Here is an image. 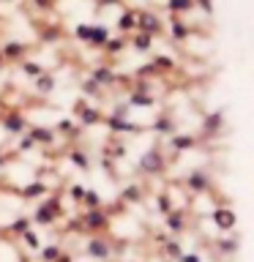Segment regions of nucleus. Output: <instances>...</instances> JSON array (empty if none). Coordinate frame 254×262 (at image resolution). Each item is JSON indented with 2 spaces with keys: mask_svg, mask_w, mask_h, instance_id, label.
<instances>
[{
  "mask_svg": "<svg viewBox=\"0 0 254 262\" xmlns=\"http://www.w3.org/2000/svg\"><path fill=\"white\" fill-rule=\"evenodd\" d=\"M82 227H85L88 232H107V229H110V213L104 208L85 210L82 213Z\"/></svg>",
  "mask_w": 254,
  "mask_h": 262,
  "instance_id": "3",
  "label": "nucleus"
},
{
  "mask_svg": "<svg viewBox=\"0 0 254 262\" xmlns=\"http://www.w3.org/2000/svg\"><path fill=\"white\" fill-rule=\"evenodd\" d=\"M47 191H49L47 183H41V180H33V183L16 188V196H22V200H41V196H44Z\"/></svg>",
  "mask_w": 254,
  "mask_h": 262,
  "instance_id": "12",
  "label": "nucleus"
},
{
  "mask_svg": "<svg viewBox=\"0 0 254 262\" xmlns=\"http://www.w3.org/2000/svg\"><path fill=\"white\" fill-rule=\"evenodd\" d=\"M104 123L115 131V134H142V128H139L137 123H131L129 118H115V115H110V118H104Z\"/></svg>",
  "mask_w": 254,
  "mask_h": 262,
  "instance_id": "9",
  "label": "nucleus"
},
{
  "mask_svg": "<svg viewBox=\"0 0 254 262\" xmlns=\"http://www.w3.org/2000/svg\"><path fill=\"white\" fill-rule=\"evenodd\" d=\"M88 41H93V44H104V41H107V30L104 28H90V38Z\"/></svg>",
  "mask_w": 254,
  "mask_h": 262,
  "instance_id": "30",
  "label": "nucleus"
},
{
  "mask_svg": "<svg viewBox=\"0 0 254 262\" xmlns=\"http://www.w3.org/2000/svg\"><path fill=\"white\" fill-rule=\"evenodd\" d=\"M137 25H139V28H142V30L147 33V36L159 30V19H156L153 14H139V16H137Z\"/></svg>",
  "mask_w": 254,
  "mask_h": 262,
  "instance_id": "19",
  "label": "nucleus"
},
{
  "mask_svg": "<svg viewBox=\"0 0 254 262\" xmlns=\"http://www.w3.org/2000/svg\"><path fill=\"white\" fill-rule=\"evenodd\" d=\"M22 69H25V74H30V77H41V74H44V71H41V66H38V63H25Z\"/></svg>",
  "mask_w": 254,
  "mask_h": 262,
  "instance_id": "34",
  "label": "nucleus"
},
{
  "mask_svg": "<svg viewBox=\"0 0 254 262\" xmlns=\"http://www.w3.org/2000/svg\"><path fill=\"white\" fill-rule=\"evenodd\" d=\"M118 25H120V30H131V28H137V16L129 11V14H123V16H120V22H118Z\"/></svg>",
  "mask_w": 254,
  "mask_h": 262,
  "instance_id": "29",
  "label": "nucleus"
},
{
  "mask_svg": "<svg viewBox=\"0 0 254 262\" xmlns=\"http://www.w3.org/2000/svg\"><path fill=\"white\" fill-rule=\"evenodd\" d=\"M120 47H123V41H110V44H107V49H110V52H118Z\"/></svg>",
  "mask_w": 254,
  "mask_h": 262,
  "instance_id": "40",
  "label": "nucleus"
},
{
  "mask_svg": "<svg viewBox=\"0 0 254 262\" xmlns=\"http://www.w3.org/2000/svg\"><path fill=\"white\" fill-rule=\"evenodd\" d=\"M104 156H110V159H123V156H126V145H110V147H104Z\"/></svg>",
  "mask_w": 254,
  "mask_h": 262,
  "instance_id": "26",
  "label": "nucleus"
},
{
  "mask_svg": "<svg viewBox=\"0 0 254 262\" xmlns=\"http://www.w3.org/2000/svg\"><path fill=\"white\" fill-rule=\"evenodd\" d=\"M69 196H71L74 202H82V196H85V186H77V183H74L71 191H69Z\"/></svg>",
  "mask_w": 254,
  "mask_h": 262,
  "instance_id": "33",
  "label": "nucleus"
},
{
  "mask_svg": "<svg viewBox=\"0 0 254 262\" xmlns=\"http://www.w3.org/2000/svg\"><path fill=\"white\" fill-rule=\"evenodd\" d=\"M142 186H137V183H131V186H126V188H123V191H120V202L123 205H126V202H131V205H134V202H139V200H142Z\"/></svg>",
  "mask_w": 254,
  "mask_h": 262,
  "instance_id": "18",
  "label": "nucleus"
},
{
  "mask_svg": "<svg viewBox=\"0 0 254 262\" xmlns=\"http://www.w3.org/2000/svg\"><path fill=\"white\" fill-rule=\"evenodd\" d=\"M178 262H202V259H200V254H194V251H183L178 257Z\"/></svg>",
  "mask_w": 254,
  "mask_h": 262,
  "instance_id": "35",
  "label": "nucleus"
},
{
  "mask_svg": "<svg viewBox=\"0 0 254 262\" xmlns=\"http://www.w3.org/2000/svg\"><path fill=\"white\" fill-rule=\"evenodd\" d=\"M19 150H33V139H30L28 134L22 137V142H19Z\"/></svg>",
  "mask_w": 254,
  "mask_h": 262,
  "instance_id": "39",
  "label": "nucleus"
},
{
  "mask_svg": "<svg viewBox=\"0 0 254 262\" xmlns=\"http://www.w3.org/2000/svg\"><path fill=\"white\" fill-rule=\"evenodd\" d=\"M55 131H57V137H79L82 134V126L79 123H74L71 118H63V120H57V126H55Z\"/></svg>",
  "mask_w": 254,
  "mask_h": 262,
  "instance_id": "13",
  "label": "nucleus"
},
{
  "mask_svg": "<svg viewBox=\"0 0 254 262\" xmlns=\"http://www.w3.org/2000/svg\"><path fill=\"white\" fill-rule=\"evenodd\" d=\"M186 188L194 194H208L210 191V178L205 175L202 169H194V172H188V178H186Z\"/></svg>",
  "mask_w": 254,
  "mask_h": 262,
  "instance_id": "7",
  "label": "nucleus"
},
{
  "mask_svg": "<svg viewBox=\"0 0 254 262\" xmlns=\"http://www.w3.org/2000/svg\"><path fill=\"white\" fill-rule=\"evenodd\" d=\"M192 6V0H172L170 3V8H175V11H183V8H188Z\"/></svg>",
  "mask_w": 254,
  "mask_h": 262,
  "instance_id": "37",
  "label": "nucleus"
},
{
  "mask_svg": "<svg viewBox=\"0 0 254 262\" xmlns=\"http://www.w3.org/2000/svg\"><path fill=\"white\" fill-rule=\"evenodd\" d=\"M22 52H25L22 44H8V47L3 49V57H22Z\"/></svg>",
  "mask_w": 254,
  "mask_h": 262,
  "instance_id": "31",
  "label": "nucleus"
},
{
  "mask_svg": "<svg viewBox=\"0 0 254 262\" xmlns=\"http://www.w3.org/2000/svg\"><path fill=\"white\" fill-rule=\"evenodd\" d=\"M19 237H22L25 243H28V249H30V251H38V249H41V237H38L36 229H25Z\"/></svg>",
  "mask_w": 254,
  "mask_h": 262,
  "instance_id": "21",
  "label": "nucleus"
},
{
  "mask_svg": "<svg viewBox=\"0 0 254 262\" xmlns=\"http://www.w3.org/2000/svg\"><path fill=\"white\" fill-rule=\"evenodd\" d=\"M200 142H202V137H194V134H172V137H170V147H172L175 153L194 150Z\"/></svg>",
  "mask_w": 254,
  "mask_h": 262,
  "instance_id": "8",
  "label": "nucleus"
},
{
  "mask_svg": "<svg viewBox=\"0 0 254 262\" xmlns=\"http://www.w3.org/2000/svg\"><path fill=\"white\" fill-rule=\"evenodd\" d=\"M112 79H115V74H112L110 69H98V71L93 74V82H98V85H110Z\"/></svg>",
  "mask_w": 254,
  "mask_h": 262,
  "instance_id": "25",
  "label": "nucleus"
},
{
  "mask_svg": "<svg viewBox=\"0 0 254 262\" xmlns=\"http://www.w3.org/2000/svg\"><path fill=\"white\" fill-rule=\"evenodd\" d=\"M221 123H224V115H221V112H213V115H208V118L202 120V131H205V139L216 134V131L221 128Z\"/></svg>",
  "mask_w": 254,
  "mask_h": 262,
  "instance_id": "15",
  "label": "nucleus"
},
{
  "mask_svg": "<svg viewBox=\"0 0 254 262\" xmlns=\"http://www.w3.org/2000/svg\"><path fill=\"white\" fill-rule=\"evenodd\" d=\"M151 104H153V98L147 93H131L129 98V106H151Z\"/></svg>",
  "mask_w": 254,
  "mask_h": 262,
  "instance_id": "24",
  "label": "nucleus"
},
{
  "mask_svg": "<svg viewBox=\"0 0 254 262\" xmlns=\"http://www.w3.org/2000/svg\"><path fill=\"white\" fill-rule=\"evenodd\" d=\"M28 137L33 139V145H55V139H57V134L47 126H30Z\"/></svg>",
  "mask_w": 254,
  "mask_h": 262,
  "instance_id": "11",
  "label": "nucleus"
},
{
  "mask_svg": "<svg viewBox=\"0 0 254 262\" xmlns=\"http://www.w3.org/2000/svg\"><path fill=\"white\" fill-rule=\"evenodd\" d=\"M85 93H90V96H98V85H96L93 79H88V82H85Z\"/></svg>",
  "mask_w": 254,
  "mask_h": 262,
  "instance_id": "38",
  "label": "nucleus"
},
{
  "mask_svg": "<svg viewBox=\"0 0 254 262\" xmlns=\"http://www.w3.org/2000/svg\"><path fill=\"white\" fill-rule=\"evenodd\" d=\"M69 161H71L77 169L90 172V159H88V153H85V150H79V147H69Z\"/></svg>",
  "mask_w": 254,
  "mask_h": 262,
  "instance_id": "14",
  "label": "nucleus"
},
{
  "mask_svg": "<svg viewBox=\"0 0 254 262\" xmlns=\"http://www.w3.org/2000/svg\"><path fill=\"white\" fill-rule=\"evenodd\" d=\"M55 262H71V257H69V254H63V251H60V254H57V259H55Z\"/></svg>",
  "mask_w": 254,
  "mask_h": 262,
  "instance_id": "41",
  "label": "nucleus"
},
{
  "mask_svg": "<svg viewBox=\"0 0 254 262\" xmlns=\"http://www.w3.org/2000/svg\"><path fill=\"white\" fill-rule=\"evenodd\" d=\"M159 213H161V216L172 213V202H170V194H167V191H161V194H159Z\"/></svg>",
  "mask_w": 254,
  "mask_h": 262,
  "instance_id": "27",
  "label": "nucleus"
},
{
  "mask_svg": "<svg viewBox=\"0 0 254 262\" xmlns=\"http://www.w3.org/2000/svg\"><path fill=\"white\" fill-rule=\"evenodd\" d=\"M52 88H55V79L49 77V74H41V77H36V90H38V93H49Z\"/></svg>",
  "mask_w": 254,
  "mask_h": 262,
  "instance_id": "22",
  "label": "nucleus"
},
{
  "mask_svg": "<svg viewBox=\"0 0 254 262\" xmlns=\"http://www.w3.org/2000/svg\"><path fill=\"white\" fill-rule=\"evenodd\" d=\"M210 219H213V224H216L219 232H232V229L238 227L235 210H232V208H224V205L213 208V210H210Z\"/></svg>",
  "mask_w": 254,
  "mask_h": 262,
  "instance_id": "4",
  "label": "nucleus"
},
{
  "mask_svg": "<svg viewBox=\"0 0 254 262\" xmlns=\"http://www.w3.org/2000/svg\"><path fill=\"white\" fill-rule=\"evenodd\" d=\"M164 153H161V147H151V150H145L142 156H139V161H137V169L139 172H145V175H159V172H164Z\"/></svg>",
  "mask_w": 254,
  "mask_h": 262,
  "instance_id": "2",
  "label": "nucleus"
},
{
  "mask_svg": "<svg viewBox=\"0 0 254 262\" xmlns=\"http://www.w3.org/2000/svg\"><path fill=\"white\" fill-rule=\"evenodd\" d=\"M134 47H137V49H147V47H151V36H147V33H145V36H137Z\"/></svg>",
  "mask_w": 254,
  "mask_h": 262,
  "instance_id": "36",
  "label": "nucleus"
},
{
  "mask_svg": "<svg viewBox=\"0 0 254 262\" xmlns=\"http://www.w3.org/2000/svg\"><path fill=\"white\" fill-rule=\"evenodd\" d=\"M153 131L156 134H161V137H172L175 134V120L170 118V115H159V118H156V123H153Z\"/></svg>",
  "mask_w": 254,
  "mask_h": 262,
  "instance_id": "17",
  "label": "nucleus"
},
{
  "mask_svg": "<svg viewBox=\"0 0 254 262\" xmlns=\"http://www.w3.org/2000/svg\"><path fill=\"white\" fill-rule=\"evenodd\" d=\"M3 128L8 131V134L19 137V134L28 131V120H25V115H19V112H8L3 118Z\"/></svg>",
  "mask_w": 254,
  "mask_h": 262,
  "instance_id": "10",
  "label": "nucleus"
},
{
  "mask_svg": "<svg viewBox=\"0 0 254 262\" xmlns=\"http://www.w3.org/2000/svg\"><path fill=\"white\" fill-rule=\"evenodd\" d=\"M164 227L170 229V232H183L186 221H183V210H172L164 216Z\"/></svg>",
  "mask_w": 254,
  "mask_h": 262,
  "instance_id": "16",
  "label": "nucleus"
},
{
  "mask_svg": "<svg viewBox=\"0 0 254 262\" xmlns=\"http://www.w3.org/2000/svg\"><path fill=\"white\" fill-rule=\"evenodd\" d=\"M180 254H183V249H180V243L178 241H167V246H164V257H170V259H178Z\"/></svg>",
  "mask_w": 254,
  "mask_h": 262,
  "instance_id": "23",
  "label": "nucleus"
},
{
  "mask_svg": "<svg viewBox=\"0 0 254 262\" xmlns=\"http://www.w3.org/2000/svg\"><path fill=\"white\" fill-rule=\"evenodd\" d=\"M85 254L90 259H110L112 257V246H110V241L107 237H101V235H96V237H90L88 241V246H85Z\"/></svg>",
  "mask_w": 254,
  "mask_h": 262,
  "instance_id": "5",
  "label": "nucleus"
},
{
  "mask_svg": "<svg viewBox=\"0 0 254 262\" xmlns=\"http://www.w3.org/2000/svg\"><path fill=\"white\" fill-rule=\"evenodd\" d=\"M57 254H60V249H57V246H47V249L41 251V259H44V262H55Z\"/></svg>",
  "mask_w": 254,
  "mask_h": 262,
  "instance_id": "32",
  "label": "nucleus"
},
{
  "mask_svg": "<svg viewBox=\"0 0 254 262\" xmlns=\"http://www.w3.org/2000/svg\"><path fill=\"white\" fill-rule=\"evenodd\" d=\"M0 63H3V55H0Z\"/></svg>",
  "mask_w": 254,
  "mask_h": 262,
  "instance_id": "42",
  "label": "nucleus"
},
{
  "mask_svg": "<svg viewBox=\"0 0 254 262\" xmlns=\"http://www.w3.org/2000/svg\"><path fill=\"white\" fill-rule=\"evenodd\" d=\"M57 216H60V202H57V196H49V200H44L38 205L36 210H33V216H28L33 224H38V227H52Z\"/></svg>",
  "mask_w": 254,
  "mask_h": 262,
  "instance_id": "1",
  "label": "nucleus"
},
{
  "mask_svg": "<svg viewBox=\"0 0 254 262\" xmlns=\"http://www.w3.org/2000/svg\"><path fill=\"white\" fill-rule=\"evenodd\" d=\"M25 229H30V219H28V216H22V219H16V221H14V224H11V232H14V235H22V232H25Z\"/></svg>",
  "mask_w": 254,
  "mask_h": 262,
  "instance_id": "28",
  "label": "nucleus"
},
{
  "mask_svg": "<svg viewBox=\"0 0 254 262\" xmlns=\"http://www.w3.org/2000/svg\"><path fill=\"white\" fill-rule=\"evenodd\" d=\"M74 115L79 118V126H96V123H101V112L93 110V106H88V101H77V106H74Z\"/></svg>",
  "mask_w": 254,
  "mask_h": 262,
  "instance_id": "6",
  "label": "nucleus"
},
{
  "mask_svg": "<svg viewBox=\"0 0 254 262\" xmlns=\"http://www.w3.org/2000/svg\"><path fill=\"white\" fill-rule=\"evenodd\" d=\"M79 205H85L88 210L101 208V194H98L96 188H85V196H82V202H79Z\"/></svg>",
  "mask_w": 254,
  "mask_h": 262,
  "instance_id": "20",
  "label": "nucleus"
}]
</instances>
